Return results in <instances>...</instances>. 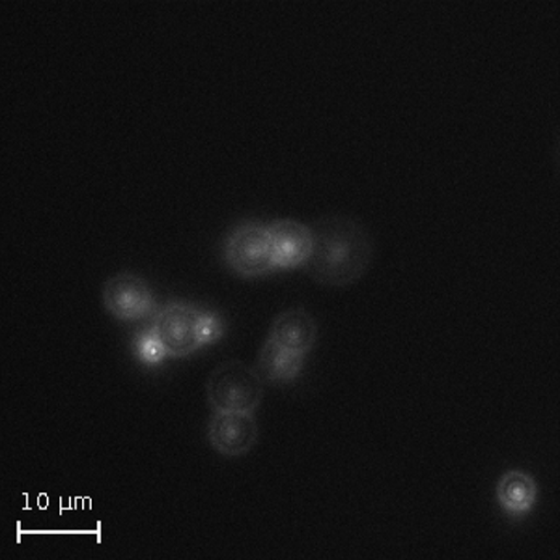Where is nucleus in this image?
I'll use <instances>...</instances> for the list:
<instances>
[{
    "label": "nucleus",
    "instance_id": "obj_3",
    "mask_svg": "<svg viewBox=\"0 0 560 560\" xmlns=\"http://www.w3.org/2000/svg\"><path fill=\"white\" fill-rule=\"evenodd\" d=\"M202 319L205 308L184 301H173L158 308L150 327L155 337L160 338L166 355L182 359L205 348Z\"/></svg>",
    "mask_w": 560,
    "mask_h": 560
},
{
    "label": "nucleus",
    "instance_id": "obj_1",
    "mask_svg": "<svg viewBox=\"0 0 560 560\" xmlns=\"http://www.w3.org/2000/svg\"><path fill=\"white\" fill-rule=\"evenodd\" d=\"M313 248L306 258V273L329 287H346L369 269L374 242L369 230L348 215H325L311 224Z\"/></svg>",
    "mask_w": 560,
    "mask_h": 560
},
{
    "label": "nucleus",
    "instance_id": "obj_10",
    "mask_svg": "<svg viewBox=\"0 0 560 560\" xmlns=\"http://www.w3.org/2000/svg\"><path fill=\"white\" fill-rule=\"evenodd\" d=\"M497 501L510 517L528 514L536 503V482L525 471L504 472L497 485Z\"/></svg>",
    "mask_w": 560,
    "mask_h": 560
},
{
    "label": "nucleus",
    "instance_id": "obj_2",
    "mask_svg": "<svg viewBox=\"0 0 560 560\" xmlns=\"http://www.w3.org/2000/svg\"><path fill=\"white\" fill-rule=\"evenodd\" d=\"M206 395L213 411L255 413L264 398V380L247 364L226 361L211 372Z\"/></svg>",
    "mask_w": 560,
    "mask_h": 560
},
{
    "label": "nucleus",
    "instance_id": "obj_7",
    "mask_svg": "<svg viewBox=\"0 0 560 560\" xmlns=\"http://www.w3.org/2000/svg\"><path fill=\"white\" fill-rule=\"evenodd\" d=\"M268 230L277 269L303 268L313 248L311 226L295 219H277Z\"/></svg>",
    "mask_w": 560,
    "mask_h": 560
},
{
    "label": "nucleus",
    "instance_id": "obj_8",
    "mask_svg": "<svg viewBox=\"0 0 560 560\" xmlns=\"http://www.w3.org/2000/svg\"><path fill=\"white\" fill-rule=\"evenodd\" d=\"M269 338L287 350L306 355L316 345L318 325L303 308H288L273 319Z\"/></svg>",
    "mask_w": 560,
    "mask_h": 560
},
{
    "label": "nucleus",
    "instance_id": "obj_5",
    "mask_svg": "<svg viewBox=\"0 0 560 560\" xmlns=\"http://www.w3.org/2000/svg\"><path fill=\"white\" fill-rule=\"evenodd\" d=\"M103 303L108 313L124 322H139L158 313L152 288L139 275H113L103 284Z\"/></svg>",
    "mask_w": 560,
    "mask_h": 560
},
{
    "label": "nucleus",
    "instance_id": "obj_6",
    "mask_svg": "<svg viewBox=\"0 0 560 560\" xmlns=\"http://www.w3.org/2000/svg\"><path fill=\"white\" fill-rule=\"evenodd\" d=\"M208 438L217 453L236 458L255 446L258 424L253 413L215 411L208 424Z\"/></svg>",
    "mask_w": 560,
    "mask_h": 560
},
{
    "label": "nucleus",
    "instance_id": "obj_4",
    "mask_svg": "<svg viewBox=\"0 0 560 560\" xmlns=\"http://www.w3.org/2000/svg\"><path fill=\"white\" fill-rule=\"evenodd\" d=\"M224 260L242 277H261L277 269L268 224L247 221L237 224L224 242Z\"/></svg>",
    "mask_w": 560,
    "mask_h": 560
},
{
    "label": "nucleus",
    "instance_id": "obj_9",
    "mask_svg": "<svg viewBox=\"0 0 560 560\" xmlns=\"http://www.w3.org/2000/svg\"><path fill=\"white\" fill-rule=\"evenodd\" d=\"M305 364V353L287 350L268 337L261 346L256 372L264 382L290 383L300 377Z\"/></svg>",
    "mask_w": 560,
    "mask_h": 560
},
{
    "label": "nucleus",
    "instance_id": "obj_11",
    "mask_svg": "<svg viewBox=\"0 0 560 560\" xmlns=\"http://www.w3.org/2000/svg\"><path fill=\"white\" fill-rule=\"evenodd\" d=\"M133 351L140 363L147 364V366H158L168 357L150 325L135 335Z\"/></svg>",
    "mask_w": 560,
    "mask_h": 560
}]
</instances>
